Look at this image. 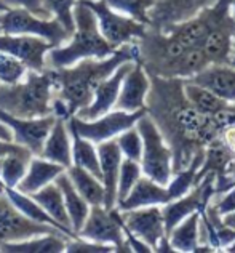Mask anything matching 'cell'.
I'll return each mask as SVG.
<instances>
[{
  "label": "cell",
  "mask_w": 235,
  "mask_h": 253,
  "mask_svg": "<svg viewBox=\"0 0 235 253\" xmlns=\"http://www.w3.org/2000/svg\"><path fill=\"white\" fill-rule=\"evenodd\" d=\"M151 77L146 111L173 151V173L203 162L206 144L214 138L211 117L194 108L184 93V79Z\"/></svg>",
  "instance_id": "cell-1"
},
{
  "label": "cell",
  "mask_w": 235,
  "mask_h": 253,
  "mask_svg": "<svg viewBox=\"0 0 235 253\" xmlns=\"http://www.w3.org/2000/svg\"><path fill=\"white\" fill-rule=\"evenodd\" d=\"M136 41L125 43L107 58H86L66 68L51 69L55 96H58L67 106L69 116H76L77 111L86 108L95 96L98 85L114 74L120 64L128 61H138Z\"/></svg>",
  "instance_id": "cell-2"
},
{
  "label": "cell",
  "mask_w": 235,
  "mask_h": 253,
  "mask_svg": "<svg viewBox=\"0 0 235 253\" xmlns=\"http://www.w3.org/2000/svg\"><path fill=\"white\" fill-rule=\"evenodd\" d=\"M138 63L149 76L165 79H191L208 64L201 46L187 48L170 32L147 26L138 41Z\"/></svg>",
  "instance_id": "cell-3"
},
{
  "label": "cell",
  "mask_w": 235,
  "mask_h": 253,
  "mask_svg": "<svg viewBox=\"0 0 235 253\" xmlns=\"http://www.w3.org/2000/svg\"><path fill=\"white\" fill-rule=\"evenodd\" d=\"M74 21H76V31L67 41V45L51 48L46 55L48 68H66L86 58H107L117 50V46L107 42L106 37L101 34L96 15L80 0H77L74 6Z\"/></svg>",
  "instance_id": "cell-4"
},
{
  "label": "cell",
  "mask_w": 235,
  "mask_h": 253,
  "mask_svg": "<svg viewBox=\"0 0 235 253\" xmlns=\"http://www.w3.org/2000/svg\"><path fill=\"white\" fill-rule=\"evenodd\" d=\"M53 84L51 69L28 71L23 81L13 85L0 84V109L21 119H37L53 114Z\"/></svg>",
  "instance_id": "cell-5"
},
{
  "label": "cell",
  "mask_w": 235,
  "mask_h": 253,
  "mask_svg": "<svg viewBox=\"0 0 235 253\" xmlns=\"http://www.w3.org/2000/svg\"><path fill=\"white\" fill-rule=\"evenodd\" d=\"M136 128L143 136V156L141 169L143 175L160 184H168L173 176V151L166 144L157 125L147 112L136 122Z\"/></svg>",
  "instance_id": "cell-6"
},
{
  "label": "cell",
  "mask_w": 235,
  "mask_h": 253,
  "mask_svg": "<svg viewBox=\"0 0 235 253\" xmlns=\"http://www.w3.org/2000/svg\"><path fill=\"white\" fill-rule=\"evenodd\" d=\"M2 34H26L42 37L53 46H61L71 39V32L53 18H42L23 6H11L10 10L0 13Z\"/></svg>",
  "instance_id": "cell-7"
},
{
  "label": "cell",
  "mask_w": 235,
  "mask_h": 253,
  "mask_svg": "<svg viewBox=\"0 0 235 253\" xmlns=\"http://www.w3.org/2000/svg\"><path fill=\"white\" fill-rule=\"evenodd\" d=\"M77 236L91 242L114 245L116 252L120 253H131L125 239L120 210L117 207L106 209L104 205H91L88 216Z\"/></svg>",
  "instance_id": "cell-8"
},
{
  "label": "cell",
  "mask_w": 235,
  "mask_h": 253,
  "mask_svg": "<svg viewBox=\"0 0 235 253\" xmlns=\"http://www.w3.org/2000/svg\"><path fill=\"white\" fill-rule=\"evenodd\" d=\"M96 15L101 34L114 46H122L143 37L147 26L114 10L104 0H80Z\"/></svg>",
  "instance_id": "cell-9"
},
{
  "label": "cell",
  "mask_w": 235,
  "mask_h": 253,
  "mask_svg": "<svg viewBox=\"0 0 235 253\" xmlns=\"http://www.w3.org/2000/svg\"><path fill=\"white\" fill-rule=\"evenodd\" d=\"M146 109H141L136 112H125L118 109H112L107 114L101 116L93 121H83L76 116H72L67 124L72 126L80 136L90 139L95 144L107 141V139L117 138L120 133L131 128L136 125V122L146 114Z\"/></svg>",
  "instance_id": "cell-10"
},
{
  "label": "cell",
  "mask_w": 235,
  "mask_h": 253,
  "mask_svg": "<svg viewBox=\"0 0 235 253\" xmlns=\"http://www.w3.org/2000/svg\"><path fill=\"white\" fill-rule=\"evenodd\" d=\"M43 234H64V232L53 226L32 221L11 204L5 192L0 196V245L28 241Z\"/></svg>",
  "instance_id": "cell-11"
},
{
  "label": "cell",
  "mask_w": 235,
  "mask_h": 253,
  "mask_svg": "<svg viewBox=\"0 0 235 253\" xmlns=\"http://www.w3.org/2000/svg\"><path fill=\"white\" fill-rule=\"evenodd\" d=\"M55 121V114L37 119H21L6 114L5 111L0 109V122L11 130L13 141L28 148L34 156L42 154L45 139L48 136Z\"/></svg>",
  "instance_id": "cell-12"
},
{
  "label": "cell",
  "mask_w": 235,
  "mask_h": 253,
  "mask_svg": "<svg viewBox=\"0 0 235 253\" xmlns=\"http://www.w3.org/2000/svg\"><path fill=\"white\" fill-rule=\"evenodd\" d=\"M51 48L55 46L42 37L26 34H0V50L18 58L29 71L42 72L48 68L46 55Z\"/></svg>",
  "instance_id": "cell-13"
},
{
  "label": "cell",
  "mask_w": 235,
  "mask_h": 253,
  "mask_svg": "<svg viewBox=\"0 0 235 253\" xmlns=\"http://www.w3.org/2000/svg\"><path fill=\"white\" fill-rule=\"evenodd\" d=\"M122 224L131 234L144 241L154 250L157 242L166 236L163 211L160 205L139 207L133 210H120Z\"/></svg>",
  "instance_id": "cell-14"
},
{
  "label": "cell",
  "mask_w": 235,
  "mask_h": 253,
  "mask_svg": "<svg viewBox=\"0 0 235 253\" xmlns=\"http://www.w3.org/2000/svg\"><path fill=\"white\" fill-rule=\"evenodd\" d=\"M216 0H154L149 10L151 28L165 31L171 24L183 23L200 13Z\"/></svg>",
  "instance_id": "cell-15"
},
{
  "label": "cell",
  "mask_w": 235,
  "mask_h": 253,
  "mask_svg": "<svg viewBox=\"0 0 235 253\" xmlns=\"http://www.w3.org/2000/svg\"><path fill=\"white\" fill-rule=\"evenodd\" d=\"M133 64L134 61L120 64L111 77H107L106 81H103L98 85V88L95 90V96H93V101L86 108L77 111L76 117L83 119V121H93V119L104 116L116 108L120 86H122L126 72L131 69Z\"/></svg>",
  "instance_id": "cell-16"
},
{
  "label": "cell",
  "mask_w": 235,
  "mask_h": 253,
  "mask_svg": "<svg viewBox=\"0 0 235 253\" xmlns=\"http://www.w3.org/2000/svg\"><path fill=\"white\" fill-rule=\"evenodd\" d=\"M214 136L219 138L235 157V103L227 104L218 114L211 116ZM235 188V159L227 173L219 179H214V196L219 197L229 189Z\"/></svg>",
  "instance_id": "cell-17"
},
{
  "label": "cell",
  "mask_w": 235,
  "mask_h": 253,
  "mask_svg": "<svg viewBox=\"0 0 235 253\" xmlns=\"http://www.w3.org/2000/svg\"><path fill=\"white\" fill-rule=\"evenodd\" d=\"M151 88V77L138 61L126 72L118 91L116 108L125 112H136L146 109V98Z\"/></svg>",
  "instance_id": "cell-18"
},
{
  "label": "cell",
  "mask_w": 235,
  "mask_h": 253,
  "mask_svg": "<svg viewBox=\"0 0 235 253\" xmlns=\"http://www.w3.org/2000/svg\"><path fill=\"white\" fill-rule=\"evenodd\" d=\"M98 156H99V167H101V181L104 184V207L114 209L117 207V186H118V173L122 165L123 156L120 148L114 139L98 143Z\"/></svg>",
  "instance_id": "cell-19"
},
{
  "label": "cell",
  "mask_w": 235,
  "mask_h": 253,
  "mask_svg": "<svg viewBox=\"0 0 235 253\" xmlns=\"http://www.w3.org/2000/svg\"><path fill=\"white\" fill-rule=\"evenodd\" d=\"M189 81L205 86L227 104L235 103V66L232 64H208Z\"/></svg>",
  "instance_id": "cell-20"
},
{
  "label": "cell",
  "mask_w": 235,
  "mask_h": 253,
  "mask_svg": "<svg viewBox=\"0 0 235 253\" xmlns=\"http://www.w3.org/2000/svg\"><path fill=\"white\" fill-rule=\"evenodd\" d=\"M171 202L170 191L166 184H160L154 181L149 176L143 175L139 181L134 184L131 192L126 196L122 202L117 204L118 210H133L139 207H151V205H160Z\"/></svg>",
  "instance_id": "cell-21"
},
{
  "label": "cell",
  "mask_w": 235,
  "mask_h": 253,
  "mask_svg": "<svg viewBox=\"0 0 235 253\" xmlns=\"http://www.w3.org/2000/svg\"><path fill=\"white\" fill-rule=\"evenodd\" d=\"M67 121L63 117H56L40 154V157L63 165L66 170L72 165V136Z\"/></svg>",
  "instance_id": "cell-22"
},
{
  "label": "cell",
  "mask_w": 235,
  "mask_h": 253,
  "mask_svg": "<svg viewBox=\"0 0 235 253\" xmlns=\"http://www.w3.org/2000/svg\"><path fill=\"white\" fill-rule=\"evenodd\" d=\"M63 171H66L63 165L55 164L40 156H34L29 162V167L23 178V181L18 184L16 189L24 192V194H34V192H37L39 189L45 188L46 184L56 181V178L61 175Z\"/></svg>",
  "instance_id": "cell-23"
},
{
  "label": "cell",
  "mask_w": 235,
  "mask_h": 253,
  "mask_svg": "<svg viewBox=\"0 0 235 253\" xmlns=\"http://www.w3.org/2000/svg\"><path fill=\"white\" fill-rule=\"evenodd\" d=\"M55 183L63 191L66 210H67V215H69V219H71V228L76 234H78V231L82 229L86 216H88L91 205L78 194V191L76 189V186H74V183L71 181V178L66 171H63L61 175L56 178Z\"/></svg>",
  "instance_id": "cell-24"
},
{
  "label": "cell",
  "mask_w": 235,
  "mask_h": 253,
  "mask_svg": "<svg viewBox=\"0 0 235 253\" xmlns=\"http://www.w3.org/2000/svg\"><path fill=\"white\" fill-rule=\"evenodd\" d=\"M31 196L36 199L40 205H42L50 216L55 218L56 221L61 224L67 232H69L72 239L78 237L71 228V219H69V215H67V210H66L63 191L55 181L46 184L45 188L39 189L37 192H34V194H31Z\"/></svg>",
  "instance_id": "cell-25"
},
{
  "label": "cell",
  "mask_w": 235,
  "mask_h": 253,
  "mask_svg": "<svg viewBox=\"0 0 235 253\" xmlns=\"http://www.w3.org/2000/svg\"><path fill=\"white\" fill-rule=\"evenodd\" d=\"M66 234H43L21 242H11L0 245L2 253H61L67 249Z\"/></svg>",
  "instance_id": "cell-26"
},
{
  "label": "cell",
  "mask_w": 235,
  "mask_h": 253,
  "mask_svg": "<svg viewBox=\"0 0 235 253\" xmlns=\"http://www.w3.org/2000/svg\"><path fill=\"white\" fill-rule=\"evenodd\" d=\"M200 218L201 213L194 211L174 226L173 231L168 234L174 250L181 253H196L200 245Z\"/></svg>",
  "instance_id": "cell-27"
},
{
  "label": "cell",
  "mask_w": 235,
  "mask_h": 253,
  "mask_svg": "<svg viewBox=\"0 0 235 253\" xmlns=\"http://www.w3.org/2000/svg\"><path fill=\"white\" fill-rule=\"evenodd\" d=\"M5 194L8 196V199L11 201V204L15 205V207L23 213V215H26L29 219H32V221L36 223H42V224H48V226H53V228H56L59 231H63L66 236L71 234L67 232L61 224H59L58 221L53 216H50L48 213H46V210L40 205L36 199H34L31 194H24V192H21L19 189L16 188H6L5 189ZM72 239V237H71Z\"/></svg>",
  "instance_id": "cell-28"
},
{
  "label": "cell",
  "mask_w": 235,
  "mask_h": 253,
  "mask_svg": "<svg viewBox=\"0 0 235 253\" xmlns=\"http://www.w3.org/2000/svg\"><path fill=\"white\" fill-rule=\"evenodd\" d=\"M66 173L69 175L78 194L90 205H104V184L98 176L82 167H77V165H71Z\"/></svg>",
  "instance_id": "cell-29"
},
{
  "label": "cell",
  "mask_w": 235,
  "mask_h": 253,
  "mask_svg": "<svg viewBox=\"0 0 235 253\" xmlns=\"http://www.w3.org/2000/svg\"><path fill=\"white\" fill-rule=\"evenodd\" d=\"M69 131L72 136V165L88 170L101 179V167L96 144L90 141V139L80 136L72 126H69Z\"/></svg>",
  "instance_id": "cell-30"
},
{
  "label": "cell",
  "mask_w": 235,
  "mask_h": 253,
  "mask_svg": "<svg viewBox=\"0 0 235 253\" xmlns=\"http://www.w3.org/2000/svg\"><path fill=\"white\" fill-rule=\"evenodd\" d=\"M184 93L194 108L206 117L218 114L221 109H224L227 106L224 99H221L218 95H214L213 91L205 88V86L191 82L189 79H184Z\"/></svg>",
  "instance_id": "cell-31"
},
{
  "label": "cell",
  "mask_w": 235,
  "mask_h": 253,
  "mask_svg": "<svg viewBox=\"0 0 235 253\" xmlns=\"http://www.w3.org/2000/svg\"><path fill=\"white\" fill-rule=\"evenodd\" d=\"M34 156L26 154H10L2 159V175L0 179L3 181L5 188H18L23 181L29 167V162Z\"/></svg>",
  "instance_id": "cell-32"
},
{
  "label": "cell",
  "mask_w": 235,
  "mask_h": 253,
  "mask_svg": "<svg viewBox=\"0 0 235 253\" xmlns=\"http://www.w3.org/2000/svg\"><path fill=\"white\" fill-rule=\"evenodd\" d=\"M143 176V169L138 161L133 159H125L120 165V173H118V186H117V204L122 202L123 199L131 192L134 184L139 181V178Z\"/></svg>",
  "instance_id": "cell-33"
},
{
  "label": "cell",
  "mask_w": 235,
  "mask_h": 253,
  "mask_svg": "<svg viewBox=\"0 0 235 253\" xmlns=\"http://www.w3.org/2000/svg\"><path fill=\"white\" fill-rule=\"evenodd\" d=\"M198 169H200V164H191L187 169L173 173L170 183L166 184L168 191H170L171 201L186 196L187 192H191L194 189V186L197 184V171H198Z\"/></svg>",
  "instance_id": "cell-34"
},
{
  "label": "cell",
  "mask_w": 235,
  "mask_h": 253,
  "mask_svg": "<svg viewBox=\"0 0 235 253\" xmlns=\"http://www.w3.org/2000/svg\"><path fill=\"white\" fill-rule=\"evenodd\" d=\"M114 10L130 16L136 21L149 26V10L152 8L154 0H104Z\"/></svg>",
  "instance_id": "cell-35"
},
{
  "label": "cell",
  "mask_w": 235,
  "mask_h": 253,
  "mask_svg": "<svg viewBox=\"0 0 235 253\" xmlns=\"http://www.w3.org/2000/svg\"><path fill=\"white\" fill-rule=\"evenodd\" d=\"M28 71L29 69L18 58L0 50V84L13 85L23 81L24 76L28 74Z\"/></svg>",
  "instance_id": "cell-36"
},
{
  "label": "cell",
  "mask_w": 235,
  "mask_h": 253,
  "mask_svg": "<svg viewBox=\"0 0 235 253\" xmlns=\"http://www.w3.org/2000/svg\"><path fill=\"white\" fill-rule=\"evenodd\" d=\"M116 141L125 159H133V161L138 162L141 161V156H143V136H141L136 125L120 133L116 138Z\"/></svg>",
  "instance_id": "cell-37"
},
{
  "label": "cell",
  "mask_w": 235,
  "mask_h": 253,
  "mask_svg": "<svg viewBox=\"0 0 235 253\" xmlns=\"http://www.w3.org/2000/svg\"><path fill=\"white\" fill-rule=\"evenodd\" d=\"M46 10L55 16L64 28L74 34L76 31V21H74V6L77 0H43Z\"/></svg>",
  "instance_id": "cell-38"
},
{
  "label": "cell",
  "mask_w": 235,
  "mask_h": 253,
  "mask_svg": "<svg viewBox=\"0 0 235 253\" xmlns=\"http://www.w3.org/2000/svg\"><path fill=\"white\" fill-rule=\"evenodd\" d=\"M66 252H69V253H111V252H116V247H114V245H107V244L91 242L82 237H76V239H69V241H67Z\"/></svg>",
  "instance_id": "cell-39"
},
{
  "label": "cell",
  "mask_w": 235,
  "mask_h": 253,
  "mask_svg": "<svg viewBox=\"0 0 235 253\" xmlns=\"http://www.w3.org/2000/svg\"><path fill=\"white\" fill-rule=\"evenodd\" d=\"M10 6H23L28 8L29 11L36 13L37 16L42 18H53L51 13L46 10V6L43 3V0H5Z\"/></svg>",
  "instance_id": "cell-40"
},
{
  "label": "cell",
  "mask_w": 235,
  "mask_h": 253,
  "mask_svg": "<svg viewBox=\"0 0 235 253\" xmlns=\"http://www.w3.org/2000/svg\"><path fill=\"white\" fill-rule=\"evenodd\" d=\"M213 207L221 216L227 215V213L235 211V188L224 192L223 196H219L218 201L213 204Z\"/></svg>",
  "instance_id": "cell-41"
},
{
  "label": "cell",
  "mask_w": 235,
  "mask_h": 253,
  "mask_svg": "<svg viewBox=\"0 0 235 253\" xmlns=\"http://www.w3.org/2000/svg\"><path fill=\"white\" fill-rule=\"evenodd\" d=\"M10 154H26V156H34L32 152L24 148V146L18 144L15 141H6V139L0 138V159H3Z\"/></svg>",
  "instance_id": "cell-42"
},
{
  "label": "cell",
  "mask_w": 235,
  "mask_h": 253,
  "mask_svg": "<svg viewBox=\"0 0 235 253\" xmlns=\"http://www.w3.org/2000/svg\"><path fill=\"white\" fill-rule=\"evenodd\" d=\"M154 252H158V253H170V252H176V250H174V247L171 245L170 237H168V236H163V237L157 242V245H156V249H154Z\"/></svg>",
  "instance_id": "cell-43"
},
{
  "label": "cell",
  "mask_w": 235,
  "mask_h": 253,
  "mask_svg": "<svg viewBox=\"0 0 235 253\" xmlns=\"http://www.w3.org/2000/svg\"><path fill=\"white\" fill-rule=\"evenodd\" d=\"M0 138H2V139H6V141H13L11 130H10L5 124H2V122H0Z\"/></svg>",
  "instance_id": "cell-44"
},
{
  "label": "cell",
  "mask_w": 235,
  "mask_h": 253,
  "mask_svg": "<svg viewBox=\"0 0 235 253\" xmlns=\"http://www.w3.org/2000/svg\"><path fill=\"white\" fill-rule=\"evenodd\" d=\"M223 221H224L227 226H229V228L235 229V211L227 213V215H224V216H223Z\"/></svg>",
  "instance_id": "cell-45"
},
{
  "label": "cell",
  "mask_w": 235,
  "mask_h": 253,
  "mask_svg": "<svg viewBox=\"0 0 235 253\" xmlns=\"http://www.w3.org/2000/svg\"><path fill=\"white\" fill-rule=\"evenodd\" d=\"M11 6L5 2V0H0V13H3V11H6V10H10Z\"/></svg>",
  "instance_id": "cell-46"
},
{
  "label": "cell",
  "mask_w": 235,
  "mask_h": 253,
  "mask_svg": "<svg viewBox=\"0 0 235 253\" xmlns=\"http://www.w3.org/2000/svg\"><path fill=\"white\" fill-rule=\"evenodd\" d=\"M5 184H3V181H2V179H0V196H2L3 194V192H5Z\"/></svg>",
  "instance_id": "cell-47"
},
{
  "label": "cell",
  "mask_w": 235,
  "mask_h": 253,
  "mask_svg": "<svg viewBox=\"0 0 235 253\" xmlns=\"http://www.w3.org/2000/svg\"><path fill=\"white\" fill-rule=\"evenodd\" d=\"M226 252H235V242L231 245V247H227V249H226Z\"/></svg>",
  "instance_id": "cell-48"
},
{
  "label": "cell",
  "mask_w": 235,
  "mask_h": 253,
  "mask_svg": "<svg viewBox=\"0 0 235 253\" xmlns=\"http://www.w3.org/2000/svg\"><path fill=\"white\" fill-rule=\"evenodd\" d=\"M232 11H234V16H235V0H234V5H232Z\"/></svg>",
  "instance_id": "cell-49"
},
{
  "label": "cell",
  "mask_w": 235,
  "mask_h": 253,
  "mask_svg": "<svg viewBox=\"0 0 235 253\" xmlns=\"http://www.w3.org/2000/svg\"><path fill=\"white\" fill-rule=\"evenodd\" d=\"M0 175H2V159H0Z\"/></svg>",
  "instance_id": "cell-50"
},
{
  "label": "cell",
  "mask_w": 235,
  "mask_h": 253,
  "mask_svg": "<svg viewBox=\"0 0 235 253\" xmlns=\"http://www.w3.org/2000/svg\"><path fill=\"white\" fill-rule=\"evenodd\" d=\"M231 64H232V66H235V59H232V61H231Z\"/></svg>",
  "instance_id": "cell-51"
},
{
  "label": "cell",
  "mask_w": 235,
  "mask_h": 253,
  "mask_svg": "<svg viewBox=\"0 0 235 253\" xmlns=\"http://www.w3.org/2000/svg\"><path fill=\"white\" fill-rule=\"evenodd\" d=\"M0 34H2V24H0Z\"/></svg>",
  "instance_id": "cell-52"
},
{
  "label": "cell",
  "mask_w": 235,
  "mask_h": 253,
  "mask_svg": "<svg viewBox=\"0 0 235 253\" xmlns=\"http://www.w3.org/2000/svg\"><path fill=\"white\" fill-rule=\"evenodd\" d=\"M232 59H235V55H234V58H232Z\"/></svg>",
  "instance_id": "cell-53"
}]
</instances>
